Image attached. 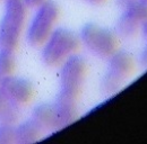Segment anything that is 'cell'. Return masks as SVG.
I'll use <instances>...</instances> for the list:
<instances>
[{
    "instance_id": "7c38bea8",
    "label": "cell",
    "mask_w": 147,
    "mask_h": 144,
    "mask_svg": "<svg viewBox=\"0 0 147 144\" xmlns=\"http://www.w3.org/2000/svg\"><path fill=\"white\" fill-rule=\"evenodd\" d=\"M122 81L123 79H121L120 77L115 75L114 73L108 71L107 74L103 77L102 82H101V90L104 95L111 96L115 92H118L121 86H122Z\"/></svg>"
},
{
    "instance_id": "9a60e30c",
    "label": "cell",
    "mask_w": 147,
    "mask_h": 144,
    "mask_svg": "<svg viewBox=\"0 0 147 144\" xmlns=\"http://www.w3.org/2000/svg\"><path fill=\"white\" fill-rule=\"evenodd\" d=\"M19 105L8 101V104L0 110V124H9L13 125L19 116Z\"/></svg>"
},
{
    "instance_id": "5bb4252c",
    "label": "cell",
    "mask_w": 147,
    "mask_h": 144,
    "mask_svg": "<svg viewBox=\"0 0 147 144\" xmlns=\"http://www.w3.org/2000/svg\"><path fill=\"white\" fill-rule=\"evenodd\" d=\"M125 11L130 17L142 24L143 21L147 20V2H144L142 0H135L125 9Z\"/></svg>"
},
{
    "instance_id": "8fae6325",
    "label": "cell",
    "mask_w": 147,
    "mask_h": 144,
    "mask_svg": "<svg viewBox=\"0 0 147 144\" xmlns=\"http://www.w3.org/2000/svg\"><path fill=\"white\" fill-rule=\"evenodd\" d=\"M140 25L142 24L139 21L130 17L125 11L117 23V32L122 37L131 38V37H135L140 32Z\"/></svg>"
},
{
    "instance_id": "4fadbf2b",
    "label": "cell",
    "mask_w": 147,
    "mask_h": 144,
    "mask_svg": "<svg viewBox=\"0 0 147 144\" xmlns=\"http://www.w3.org/2000/svg\"><path fill=\"white\" fill-rule=\"evenodd\" d=\"M15 68V57L11 50L0 49V78L11 74Z\"/></svg>"
},
{
    "instance_id": "ac0fdd59",
    "label": "cell",
    "mask_w": 147,
    "mask_h": 144,
    "mask_svg": "<svg viewBox=\"0 0 147 144\" xmlns=\"http://www.w3.org/2000/svg\"><path fill=\"white\" fill-rule=\"evenodd\" d=\"M139 63L143 67L147 68V45L143 49V51L139 54Z\"/></svg>"
},
{
    "instance_id": "603a6c76",
    "label": "cell",
    "mask_w": 147,
    "mask_h": 144,
    "mask_svg": "<svg viewBox=\"0 0 147 144\" xmlns=\"http://www.w3.org/2000/svg\"><path fill=\"white\" fill-rule=\"evenodd\" d=\"M142 1H144V2H147V0H142Z\"/></svg>"
},
{
    "instance_id": "6da1fadb",
    "label": "cell",
    "mask_w": 147,
    "mask_h": 144,
    "mask_svg": "<svg viewBox=\"0 0 147 144\" xmlns=\"http://www.w3.org/2000/svg\"><path fill=\"white\" fill-rule=\"evenodd\" d=\"M79 36L73 31L63 27H58L52 31L43 44L42 60L49 67L61 64L68 56L76 53L79 49Z\"/></svg>"
},
{
    "instance_id": "52a82bcc",
    "label": "cell",
    "mask_w": 147,
    "mask_h": 144,
    "mask_svg": "<svg viewBox=\"0 0 147 144\" xmlns=\"http://www.w3.org/2000/svg\"><path fill=\"white\" fill-rule=\"evenodd\" d=\"M55 110V128H62L70 125L77 117L76 100L59 96L53 104Z\"/></svg>"
},
{
    "instance_id": "3957f363",
    "label": "cell",
    "mask_w": 147,
    "mask_h": 144,
    "mask_svg": "<svg viewBox=\"0 0 147 144\" xmlns=\"http://www.w3.org/2000/svg\"><path fill=\"white\" fill-rule=\"evenodd\" d=\"M87 72V62L79 55L74 53L63 62L60 71V92L59 96L77 99Z\"/></svg>"
},
{
    "instance_id": "30bf717a",
    "label": "cell",
    "mask_w": 147,
    "mask_h": 144,
    "mask_svg": "<svg viewBox=\"0 0 147 144\" xmlns=\"http://www.w3.org/2000/svg\"><path fill=\"white\" fill-rule=\"evenodd\" d=\"M32 119H34L42 129H55V110L53 104H40L35 106L32 113Z\"/></svg>"
},
{
    "instance_id": "277c9868",
    "label": "cell",
    "mask_w": 147,
    "mask_h": 144,
    "mask_svg": "<svg viewBox=\"0 0 147 144\" xmlns=\"http://www.w3.org/2000/svg\"><path fill=\"white\" fill-rule=\"evenodd\" d=\"M59 17V6L53 0H45L32 18L27 29V42L32 46H40L45 43L53 31V26Z\"/></svg>"
},
{
    "instance_id": "ffe728a7",
    "label": "cell",
    "mask_w": 147,
    "mask_h": 144,
    "mask_svg": "<svg viewBox=\"0 0 147 144\" xmlns=\"http://www.w3.org/2000/svg\"><path fill=\"white\" fill-rule=\"evenodd\" d=\"M140 31H142V34L144 36V38L147 41V20L142 23V25H140Z\"/></svg>"
},
{
    "instance_id": "9c48e42d",
    "label": "cell",
    "mask_w": 147,
    "mask_h": 144,
    "mask_svg": "<svg viewBox=\"0 0 147 144\" xmlns=\"http://www.w3.org/2000/svg\"><path fill=\"white\" fill-rule=\"evenodd\" d=\"M42 133V127L34 119L25 121L15 128V142L28 144L35 142Z\"/></svg>"
},
{
    "instance_id": "5b68a950",
    "label": "cell",
    "mask_w": 147,
    "mask_h": 144,
    "mask_svg": "<svg viewBox=\"0 0 147 144\" xmlns=\"http://www.w3.org/2000/svg\"><path fill=\"white\" fill-rule=\"evenodd\" d=\"M79 39L91 52L103 59H109L118 50L119 45L114 32L93 23L86 24L82 28Z\"/></svg>"
},
{
    "instance_id": "44dd1931",
    "label": "cell",
    "mask_w": 147,
    "mask_h": 144,
    "mask_svg": "<svg viewBox=\"0 0 147 144\" xmlns=\"http://www.w3.org/2000/svg\"><path fill=\"white\" fill-rule=\"evenodd\" d=\"M8 101H9V100H8V99H7V98H6V97L2 95V92L0 91V110H1L2 108L5 107L7 104H8Z\"/></svg>"
},
{
    "instance_id": "7402d4cb",
    "label": "cell",
    "mask_w": 147,
    "mask_h": 144,
    "mask_svg": "<svg viewBox=\"0 0 147 144\" xmlns=\"http://www.w3.org/2000/svg\"><path fill=\"white\" fill-rule=\"evenodd\" d=\"M88 2H91V3H94V5H100V3H103V2H105L107 0H87Z\"/></svg>"
},
{
    "instance_id": "2e32d148",
    "label": "cell",
    "mask_w": 147,
    "mask_h": 144,
    "mask_svg": "<svg viewBox=\"0 0 147 144\" xmlns=\"http://www.w3.org/2000/svg\"><path fill=\"white\" fill-rule=\"evenodd\" d=\"M15 142V127L9 124H0V144Z\"/></svg>"
},
{
    "instance_id": "d6986e66",
    "label": "cell",
    "mask_w": 147,
    "mask_h": 144,
    "mask_svg": "<svg viewBox=\"0 0 147 144\" xmlns=\"http://www.w3.org/2000/svg\"><path fill=\"white\" fill-rule=\"evenodd\" d=\"M134 1H135V0H117V3H118L121 8L126 9L129 5H131Z\"/></svg>"
},
{
    "instance_id": "8992f818",
    "label": "cell",
    "mask_w": 147,
    "mask_h": 144,
    "mask_svg": "<svg viewBox=\"0 0 147 144\" xmlns=\"http://www.w3.org/2000/svg\"><path fill=\"white\" fill-rule=\"evenodd\" d=\"M0 91L8 100L22 105L31 100L34 93V87L30 80L9 74L0 78Z\"/></svg>"
},
{
    "instance_id": "e0dca14e",
    "label": "cell",
    "mask_w": 147,
    "mask_h": 144,
    "mask_svg": "<svg viewBox=\"0 0 147 144\" xmlns=\"http://www.w3.org/2000/svg\"><path fill=\"white\" fill-rule=\"evenodd\" d=\"M25 6L28 7V8H37L40 7L45 0H23Z\"/></svg>"
},
{
    "instance_id": "ba28073f",
    "label": "cell",
    "mask_w": 147,
    "mask_h": 144,
    "mask_svg": "<svg viewBox=\"0 0 147 144\" xmlns=\"http://www.w3.org/2000/svg\"><path fill=\"white\" fill-rule=\"evenodd\" d=\"M135 60L128 51H115L109 57V71L126 79L135 71Z\"/></svg>"
},
{
    "instance_id": "7a4b0ae2",
    "label": "cell",
    "mask_w": 147,
    "mask_h": 144,
    "mask_svg": "<svg viewBox=\"0 0 147 144\" xmlns=\"http://www.w3.org/2000/svg\"><path fill=\"white\" fill-rule=\"evenodd\" d=\"M26 15L23 0H6L5 14L0 21V49L14 51L18 45Z\"/></svg>"
}]
</instances>
